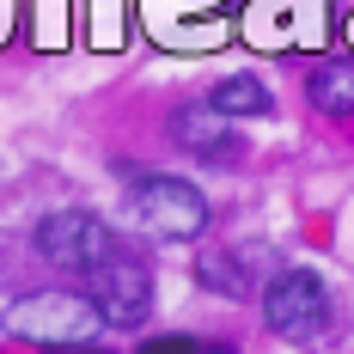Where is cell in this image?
Masks as SVG:
<instances>
[{
  "mask_svg": "<svg viewBox=\"0 0 354 354\" xmlns=\"http://www.w3.org/2000/svg\"><path fill=\"white\" fill-rule=\"evenodd\" d=\"M129 214L153 239H202V226H208L202 189L183 183V177H135L129 183Z\"/></svg>",
  "mask_w": 354,
  "mask_h": 354,
  "instance_id": "cell-1",
  "label": "cell"
},
{
  "mask_svg": "<svg viewBox=\"0 0 354 354\" xmlns=\"http://www.w3.org/2000/svg\"><path fill=\"white\" fill-rule=\"evenodd\" d=\"M98 324L104 318H98V306L86 293H31V299L6 306V336L43 342V348H55V342H92Z\"/></svg>",
  "mask_w": 354,
  "mask_h": 354,
  "instance_id": "cell-2",
  "label": "cell"
},
{
  "mask_svg": "<svg viewBox=\"0 0 354 354\" xmlns=\"http://www.w3.org/2000/svg\"><path fill=\"white\" fill-rule=\"evenodd\" d=\"M263 324L275 336H287V342L324 336V324H330V287H324V275H312V269H281L275 281L263 287Z\"/></svg>",
  "mask_w": 354,
  "mask_h": 354,
  "instance_id": "cell-3",
  "label": "cell"
},
{
  "mask_svg": "<svg viewBox=\"0 0 354 354\" xmlns=\"http://www.w3.org/2000/svg\"><path fill=\"white\" fill-rule=\"evenodd\" d=\"M110 250H116L110 226L98 214H86V208H62V214H49L37 226V257L49 269H62V275H92Z\"/></svg>",
  "mask_w": 354,
  "mask_h": 354,
  "instance_id": "cell-4",
  "label": "cell"
},
{
  "mask_svg": "<svg viewBox=\"0 0 354 354\" xmlns=\"http://www.w3.org/2000/svg\"><path fill=\"white\" fill-rule=\"evenodd\" d=\"M86 281H92L86 299L98 306V318H104L110 330H135V324L153 312V269H147L141 257H129V250H110Z\"/></svg>",
  "mask_w": 354,
  "mask_h": 354,
  "instance_id": "cell-5",
  "label": "cell"
},
{
  "mask_svg": "<svg viewBox=\"0 0 354 354\" xmlns=\"http://www.w3.org/2000/svg\"><path fill=\"white\" fill-rule=\"evenodd\" d=\"M226 122H232V116H220L208 98H202V104H183V110H171V141L183 147V153H196V159L226 165V159H239V141H232Z\"/></svg>",
  "mask_w": 354,
  "mask_h": 354,
  "instance_id": "cell-6",
  "label": "cell"
},
{
  "mask_svg": "<svg viewBox=\"0 0 354 354\" xmlns=\"http://www.w3.org/2000/svg\"><path fill=\"white\" fill-rule=\"evenodd\" d=\"M306 98L318 116H354V55H330L312 68L306 80Z\"/></svg>",
  "mask_w": 354,
  "mask_h": 354,
  "instance_id": "cell-7",
  "label": "cell"
},
{
  "mask_svg": "<svg viewBox=\"0 0 354 354\" xmlns=\"http://www.w3.org/2000/svg\"><path fill=\"white\" fill-rule=\"evenodd\" d=\"M196 275H202L208 293H226V299H245V293H250L245 257H232V250H220V245H208L202 257H196Z\"/></svg>",
  "mask_w": 354,
  "mask_h": 354,
  "instance_id": "cell-8",
  "label": "cell"
},
{
  "mask_svg": "<svg viewBox=\"0 0 354 354\" xmlns=\"http://www.w3.org/2000/svg\"><path fill=\"white\" fill-rule=\"evenodd\" d=\"M208 104L220 110V116H269V92H263V80L232 73V80H220L208 92Z\"/></svg>",
  "mask_w": 354,
  "mask_h": 354,
  "instance_id": "cell-9",
  "label": "cell"
},
{
  "mask_svg": "<svg viewBox=\"0 0 354 354\" xmlns=\"http://www.w3.org/2000/svg\"><path fill=\"white\" fill-rule=\"evenodd\" d=\"M141 354H226V342H208V336H159V342H141Z\"/></svg>",
  "mask_w": 354,
  "mask_h": 354,
  "instance_id": "cell-10",
  "label": "cell"
},
{
  "mask_svg": "<svg viewBox=\"0 0 354 354\" xmlns=\"http://www.w3.org/2000/svg\"><path fill=\"white\" fill-rule=\"evenodd\" d=\"M43 354H110V348H98V342H55V348H43Z\"/></svg>",
  "mask_w": 354,
  "mask_h": 354,
  "instance_id": "cell-11",
  "label": "cell"
},
{
  "mask_svg": "<svg viewBox=\"0 0 354 354\" xmlns=\"http://www.w3.org/2000/svg\"><path fill=\"white\" fill-rule=\"evenodd\" d=\"M348 37H354V19H348Z\"/></svg>",
  "mask_w": 354,
  "mask_h": 354,
  "instance_id": "cell-12",
  "label": "cell"
}]
</instances>
